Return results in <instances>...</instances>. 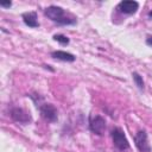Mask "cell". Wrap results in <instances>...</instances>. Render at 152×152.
Instances as JSON below:
<instances>
[{
	"label": "cell",
	"mask_w": 152,
	"mask_h": 152,
	"mask_svg": "<svg viewBox=\"0 0 152 152\" xmlns=\"http://www.w3.org/2000/svg\"><path fill=\"white\" fill-rule=\"evenodd\" d=\"M44 13L49 19H51L52 21L61 24V25H70V24L76 23V19L74 17L66 14L65 11L58 6H49Z\"/></svg>",
	"instance_id": "6da1fadb"
},
{
	"label": "cell",
	"mask_w": 152,
	"mask_h": 152,
	"mask_svg": "<svg viewBox=\"0 0 152 152\" xmlns=\"http://www.w3.org/2000/svg\"><path fill=\"white\" fill-rule=\"evenodd\" d=\"M112 139H113V142L114 145L120 150V151H125L129 147V144H128V140L127 138L125 137V133L121 128H113L112 129Z\"/></svg>",
	"instance_id": "7a4b0ae2"
},
{
	"label": "cell",
	"mask_w": 152,
	"mask_h": 152,
	"mask_svg": "<svg viewBox=\"0 0 152 152\" xmlns=\"http://www.w3.org/2000/svg\"><path fill=\"white\" fill-rule=\"evenodd\" d=\"M134 141H135V146L138 147V150L140 152H150L151 151V146L148 144L147 134L145 131H139L134 137Z\"/></svg>",
	"instance_id": "3957f363"
},
{
	"label": "cell",
	"mask_w": 152,
	"mask_h": 152,
	"mask_svg": "<svg viewBox=\"0 0 152 152\" xmlns=\"http://www.w3.org/2000/svg\"><path fill=\"white\" fill-rule=\"evenodd\" d=\"M89 127L90 129L95 133V134H103L104 129H106V121L102 116L100 115H95V116H91L90 118V121H89Z\"/></svg>",
	"instance_id": "277c9868"
},
{
	"label": "cell",
	"mask_w": 152,
	"mask_h": 152,
	"mask_svg": "<svg viewBox=\"0 0 152 152\" xmlns=\"http://www.w3.org/2000/svg\"><path fill=\"white\" fill-rule=\"evenodd\" d=\"M42 116L48 121H55L57 119V109L51 103H43L39 106Z\"/></svg>",
	"instance_id": "5b68a950"
},
{
	"label": "cell",
	"mask_w": 152,
	"mask_h": 152,
	"mask_svg": "<svg viewBox=\"0 0 152 152\" xmlns=\"http://www.w3.org/2000/svg\"><path fill=\"white\" fill-rule=\"evenodd\" d=\"M11 116H12L13 120H15L17 122H20V124H27V122L31 121L30 113L25 112L23 108H19V107L12 108V110H11Z\"/></svg>",
	"instance_id": "8992f818"
},
{
	"label": "cell",
	"mask_w": 152,
	"mask_h": 152,
	"mask_svg": "<svg viewBox=\"0 0 152 152\" xmlns=\"http://www.w3.org/2000/svg\"><path fill=\"white\" fill-rule=\"evenodd\" d=\"M118 8L120 12H122L125 14H133L139 8V4L137 1H133V0H126V1H121L119 4Z\"/></svg>",
	"instance_id": "52a82bcc"
},
{
	"label": "cell",
	"mask_w": 152,
	"mask_h": 152,
	"mask_svg": "<svg viewBox=\"0 0 152 152\" xmlns=\"http://www.w3.org/2000/svg\"><path fill=\"white\" fill-rule=\"evenodd\" d=\"M23 19H24V23L30 26V27H38L39 24H38V20H37V13L36 12H28V13H25L23 15Z\"/></svg>",
	"instance_id": "ba28073f"
},
{
	"label": "cell",
	"mask_w": 152,
	"mask_h": 152,
	"mask_svg": "<svg viewBox=\"0 0 152 152\" xmlns=\"http://www.w3.org/2000/svg\"><path fill=\"white\" fill-rule=\"evenodd\" d=\"M51 56L56 59H61L64 62H74L75 61V56L69 52H65V51H53L51 53Z\"/></svg>",
	"instance_id": "9c48e42d"
},
{
	"label": "cell",
	"mask_w": 152,
	"mask_h": 152,
	"mask_svg": "<svg viewBox=\"0 0 152 152\" xmlns=\"http://www.w3.org/2000/svg\"><path fill=\"white\" fill-rule=\"evenodd\" d=\"M132 76H133V80H134L135 84L138 86V88L142 90V89H144V81H142V77H141L138 72H133Z\"/></svg>",
	"instance_id": "30bf717a"
},
{
	"label": "cell",
	"mask_w": 152,
	"mask_h": 152,
	"mask_svg": "<svg viewBox=\"0 0 152 152\" xmlns=\"http://www.w3.org/2000/svg\"><path fill=\"white\" fill-rule=\"evenodd\" d=\"M53 39L57 40V42H59L61 44H68L69 43V38L65 37V36H63V34H55L53 36Z\"/></svg>",
	"instance_id": "8fae6325"
},
{
	"label": "cell",
	"mask_w": 152,
	"mask_h": 152,
	"mask_svg": "<svg viewBox=\"0 0 152 152\" xmlns=\"http://www.w3.org/2000/svg\"><path fill=\"white\" fill-rule=\"evenodd\" d=\"M0 5H1L2 7H10V6H11V2H1Z\"/></svg>",
	"instance_id": "7c38bea8"
},
{
	"label": "cell",
	"mask_w": 152,
	"mask_h": 152,
	"mask_svg": "<svg viewBox=\"0 0 152 152\" xmlns=\"http://www.w3.org/2000/svg\"><path fill=\"white\" fill-rule=\"evenodd\" d=\"M146 43H147L150 46H152V37H148L147 40H146Z\"/></svg>",
	"instance_id": "4fadbf2b"
},
{
	"label": "cell",
	"mask_w": 152,
	"mask_h": 152,
	"mask_svg": "<svg viewBox=\"0 0 152 152\" xmlns=\"http://www.w3.org/2000/svg\"><path fill=\"white\" fill-rule=\"evenodd\" d=\"M148 15H150V17H151V18H152V11H151V12H150V13H148Z\"/></svg>",
	"instance_id": "5bb4252c"
}]
</instances>
